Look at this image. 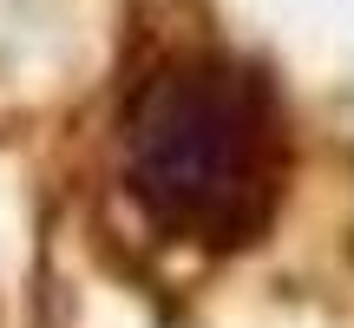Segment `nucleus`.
Returning a JSON list of instances; mask_svg holds the SVG:
<instances>
[{"mask_svg":"<svg viewBox=\"0 0 354 328\" xmlns=\"http://www.w3.org/2000/svg\"><path fill=\"white\" fill-rule=\"evenodd\" d=\"M118 171L165 243L203 256L256 250L289 190V112L276 79L223 46L158 60L118 118Z\"/></svg>","mask_w":354,"mask_h":328,"instance_id":"obj_1","label":"nucleus"}]
</instances>
